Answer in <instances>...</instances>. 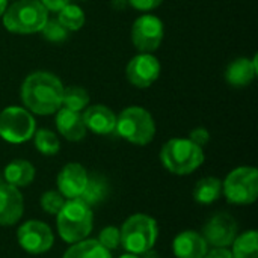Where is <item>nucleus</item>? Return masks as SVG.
Instances as JSON below:
<instances>
[{"label": "nucleus", "instance_id": "6", "mask_svg": "<svg viewBox=\"0 0 258 258\" xmlns=\"http://www.w3.org/2000/svg\"><path fill=\"white\" fill-rule=\"evenodd\" d=\"M115 132L130 144L144 147L154 139L156 124L147 109L141 106H130L116 116Z\"/></svg>", "mask_w": 258, "mask_h": 258}, {"label": "nucleus", "instance_id": "24", "mask_svg": "<svg viewBox=\"0 0 258 258\" xmlns=\"http://www.w3.org/2000/svg\"><path fill=\"white\" fill-rule=\"evenodd\" d=\"M57 20L60 21V24L68 30V32H74L83 27L85 24V14L82 11L80 6L68 3L65 8H62L57 12Z\"/></svg>", "mask_w": 258, "mask_h": 258}, {"label": "nucleus", "instance_id": "35", "mask_svg": "<svg viewBox=\"0 0 258 258\" xmlns=\"http://www.w3.org/2000/svg\"><path fill=\"white\" fill-rule=\"evenodd\" d=\"M6 8H8V0H0V17L5 14Z\"/></svg>", "mask_w": 258, "mask_h": 258}, {"label": "nucleus", "instance_id": "33", "mask_svg": "<svg viewBox=\"0 0 258 258\" xmlns=\"http://www.w3.org/2000/svg\"><path fill=\"white\" fill-rule=\"evenodd\" d=\"M204 258H233V254L228 248H213L206 252Z\"/></svg>", "mask_w": 258, "mask_h": 258}, {"label": "nucleus", "instance_id": "22", "mask_svg": "<svg viewBox=\"0 0 258 258\" xmlns=\"http://www.w3.org/2000/svg\"><path fill=\"white\" fill-rule=\"evenodd\" d=\"M222 195V181L216 177L201 178L194 189V200L200 204H213Z\"/></svg>", "mask_w": 258, "mask_h": 258}, {"label": "nucleus", "instance_id": "32", "mask_svg": "<svg viewBox=\"0 0 258 258\" xmlns=\"http://www.w3.org/2000/svg\"><path fill=\"white\" fill-rule=\"evenodd\" d=\"M39 2L47 9V12H59L68 3H71V0H39Z\"/></svg>", "mask_w": 258, "mask_h": 258}, {"label": "nucleus", "instance_id": "2", "mask_svg": "<svg viewBox=\"0 0 258 258\" xmlns=\"http://www.w3.org/2000/svg\"><path fill=\"white\" fill-rule=\"evenodd\" d=\"M94 216L91 207L80 198L67 200L60 212L56 215V225L60 239L67 243H77L92 231Z\"/></svg>", "mask_w": 258, "mask_h": 258}, {"label": "nucleus", "instance_id": "30", "mask_svg": "<svg viewBox=\"0 0 258 258\" xmlns=\"http://www.w3.org/2000/svg\"><path fill=\"white\" fill-rule=\"evenodd\" d=\"M189 141H192L194 144H197L198 147L203 148L204 145L209 144V141H210V133H209V130L204 128V127L194 128V130L190 132V135H189Z\"/></svg>", "mask_w": 258, "mask_h": 258}, {"label": "nucleus", "instance_id": "5", "mask_svg": "<svg viewBox=\"0 0 258 258\" xmlns=\"http://www.w3.org/2000/svg\"><path fill=\"white\" fill-rule=\"evenodd\" d=\"M159 234L157 222L144 213H138L130 216L121 227V245L130 254L141 255L156 245Z\"/></svg>", "mask_w": 258, "mask_h": 258}, {"label": "nucleus", "instance_id": "17", "mask_svg": "<svg viewBox=\"0 0 258 258\" xmlns=\"http://www.w3.org/2000/svg\"><path fill=\"white\" fill-rule=\"evenodd\" d=\"M209 243L197 231H183L172 242V251L177 258H204Z\"/></svg>", "mask_w": 258, "mask_h": 258}, {"label": "nucleus", "instance_id": "25", "mask_svg": "<svg viewBox=\"0 0 258 258\" xmlns=\"http://www.w3.org/2000/svg\"><path fill=\"white\" fill-rule=\"evenodd\" d=\"M89 104V94L86 89L80 86H68L63 88V97H62V106L76 112H80L82 109H86Z\"/></svg>", "mask_w": 258, "mask_h": 258}, {"label": "nucleus", "instance_id": "15", "mask_svg": "<svg viewBox=\"0 0 258 258\" xmlns=\"http://www.w3.org/2000/svg\"><path fill=\"white\" fill-rule=\"evenodd\" d=\"M85 127L89 128L95 135H110L115 132L116 125V115L107 106L94 104L86 107L82 113Z\"/></svg>", "mask_w": 258, "mask_h": 258}, {"label": "nucleus", "instance_id": "29", "mask_svg": "<svg viewBox=\"0 0 258 258\" xmlns=\"http://www.w3.org/2000/svg\"><path fill=\"white\" fill-rule=\"evenodd\" d=\"M107 251H113L121 245V236H119V230L115 227H106L101 230L98 239H97Z\"/></svg>", "mask_w": 258, "mask_h": 258}, {"label": "nucleus", "instance_id": "16", "mask_svg": "<svg viewBox=\"0 0 258 258\" xmlns=\"http://www.w3.org/2000/svg\"><path fill=\"white\" fill-rule=\"evenodd\" d=\"M56 127L57 132L70 142H79L86 136V127L80 112L60 107L56 115Z\"/></svg>", "mask_w": 258, "mask_h": 258}, {"label": "nucleus", "instance_id": "12", "mask_svg": "<svg viewBox=\"0 0 258 258\" xmlns=\"http://www.w3.org/2000/svg\"><path fill=\"white\" fill-rule=\"evenodd\" d=\"M125 76L133 86L148 88L160 76V62L151 53H141L132 57L125 68Z\"/></svg>", "mask_w": 258, "mask_h": 258}, {"label": "nucleus", "instance_id": "36", "mask_svg": "<svg viewBox=\"0 0 258 258\" xmlns=\"http://www.w3.org/2000/svg\"><path fill=\"white\" fill-rule=\"evenodd\" d=\"M119 258H139V255H136V254H124V255H121Z\"/></svg>", "mask_w": 258, "mask_h": 258}, {"label": "nucleus", "instance_id": "10", "mask_svg": "<svg viewBox=\"0 0 258 258\" xmlns=\"http://www.w3.org/2000/svg\"><path fill=\"white\" fill-rule=\"evenodd\" d=\"M20 246L29 254H44L51 249L54 243V236L51 228L42 221H27L17 233Z\"/></svg>", "mask_w": 258, "mask_h": 258}, {"label": "nucleus", "instance_id": "34", "mask_svg": "<svg viewBox=\"0 0 258 258\" xmlns=\"http://www.w3.org/2000/svg\"><path fill=\"white\" fill-rule=\"evenodd\" d=\"M141 255H142V258H159V254L156 251H153V249H150V251H147V252H144Z\"/></svg>", "mask_w": 258, "mask_h": 258}, {"label": "nucleus", "instance_id": "23", "mask_svg": "<svg viewBox=\"0 0 258 258\" xmlns=\"http://www.w3.org/2000/svg\"><path fill=\"white\" fill-rule=\"evenodd\" d=\"M233 258H258V234L257 231H246L234 239Z\"/></svg>", "mask_w": 258, "mask_h": 258}, {"label": "nucleus", "instance_id": "11", "mask_svg": "<svg viewBox=\"0 0 258 258\" xmlns=\"http://www.w3.org/2000/svg\"><path fill=\"white\" fill-rule=\"evenodd\" d=\"M207 243L215 248H228L237 237L236 219L225 212L213 215L204 225V236Z\"/></svg>", "mask_w": 258, "mask_h": 258}, {"label": "nucleus", "instance_id": "13", "mask_svg": "<svg viewBox=\"0 0 258 258\" xmlns=\"http://www.w3.org/2000/svg\"><path fill=\"white\" fill-rule=\"evenodd\" d=\"M23 210L24 201L18 187L0 183V225L11 227L17 224L23 216Z\"/></svg>", "mask_w": 258, "mask_h": 258}, {"label": "nucleus", "instance_id": "4", "mask_svg": "<svg viewBox=\"0 0 258 258\" xmlns=\"http://www.w3.org/2000/svg\"><path fill=\"white\" fill-rule=\"evenodd\" d=\"M160 160L169 172L187 175L204 163V151L189 139L175 138L163 145Z\"/></svg>", "mask_w": 258, "mask_h": 258}, {"label": "nucleus", "instance_id": "28", "mask_svg": "<svg viewBox=\"0 0 258 258\" xmlns=\"http://www.w3.org/2000/svg\"><path fill=\"white\" fill-rule=\"evenodd\" d=\"M65 201H67V198L59 190L57 192L56 190H48V192H45L41 197L39 204H41V207H42V210L45 213H48V215H57L60 212V209L63 207Z\"/></svg>", "mask_w": 258, "mask_h": 258}, {"label": "nucleus", "instance_id": "18", "mask_svg": "<svg viewBox=\"0 0 258 258\" xmlns=\"http://www.w3.org/2000/svg\"><path fill=\"white\" fill-rule=\"evenodd\" d=\"M257 71V56H254L252 59L239 57L228 65L225 71V80L233 88H245L252 83Z\"/></svg>", "mask_w": 258, "mask_h": 258}, {"label": "nucleus", "instance_id": "14", "mask_svg": "<svg viewBox=\"0 0 258 258\" xmlns=\"http://www.w3.org/2000/svg\"><path fill=\"white\" fill-rule=\"evenodd\" d=\"M88 171L80 163L65 165L57 175V189L67 200L80 198L88 183Z\"/></svg>", "mask_w": 258, "mask_h": 258}, {"label": "nucleus", "instance_id": "3", "mask_svg": "<svg viewBox=\"0 0 258 258\" xmlns=\"http://www.w3.org/2000/svg\"><path fill=\"white\" fill-rule=\"evenodd\" d=\"M3 17V26L11 33L30 35L41 32L48 12L39 0H17L6 8Z\"/></svg>", "mask_w": 258, "mask_h": 258}, {"label": "nucleus", "instance_id": "7", "mask_svg": "<svg viewBox=\"0 0 258 258\" xmlns=\"http://www.w3.org/2000/svg\"><path fill=\"white\" fill-rule=\"evenodd\" d=\"M222 194L230 204L248 206L258 197V171L252 166L233 169L222 183Z\"/></svg>", "mask_w": 258, "mask_h": 258}, {"label": "nucleus", "instance_id": "19", "mask_svg": "<svg viewBox=\"0 0 258 258\" xmlns=\"http://www.w3.org/2000/svg\"><path fill=\"white\" fill-rule=\"evenodd\" d=\"M3 178L8 184H12L15 187H24L30 184L35 178V168L30 162L17 159L8 163V166L3 171Z\"/></svg>", "mask_w": 258, "mask_h": 258}, {"label": "nucleus", "instance_id": "27", "mask_svg": "<svg viewBox=\"0 0 258 258\" xmlns=\"http://www.w3.org/2000/svg\"><path fill=\"white\" fill-rule=\"evenodd\" d=\"M42 32V36L47 39V41H51V42H62L68 38V30L60 24V21L57 18H47L44 27L41 29Z\"/></svg>", "mask_w": 258, "mask_h": 258}, {"label": "nucleus", "instance_id": "1", "mask_svg": "<svg viewBox=\"0 0 258 258\" xmlns=\"http://www.w3.org/2000/svg\"><path fill=\"white\" fill-rule=\"evenodd\" d=\"M63 85L51 73L36 71L27 76L21 85V100L36 115H51L62 107Z\"/></svg>", "mask_w": 258, "mask_h": 258}, {"label": "nucleus", "instance_id": "21", "mask_svg": "<svg viewBox=\"0 0 258 258\" xmlns=\"http://www.w3.org/2000/svg\"><path fill=\"white\" fill-rule=\"evenodd\" d=\"M107 194H109L107 180L100 174H91L88 175V183L85 186V190L80 195V200L86 203L89 207H92V206L103 203Z\"/></svg>", "mask_w": 258, "mask_h": 258}, {"label": "nucleus", "instance_id": "9", "mask_svg": "<svg viewBox=\"0 0 258 258\" xmlns=\"http://www.w3.org/2000/svg\"><path fill=\"white\" fill-rule=\"evenodd\" d=\"M163 23L156 15H141L135 20L132 27V41L142 53H151L159 48L163 41Z\"/></svg>", "mask_w": 258, "mask_h": 258}, {"label": "nucleus", "instance_id": "26", "mask_svg": "<svg viewBox=\"0 0 258 258\" xmlns=\"http://www.w3.org/2000/svg\"><path fill=\"white\" fill-rule=\"evenodd\" d=\"M35 147L36 150L44 154V156H54L59 148H60V142L57 139V136L48 130V128H41V130H35Z\"/></svg>", "mask_w": 258, "mask_h": 258}, {"label": "nucleus", "instance_id": "20", "mask_svg": "<svg viewBox=\"0 0 258 258\" xmlns=\"http://www.w3.org/2000/svg\"><path fill=\"white\" fill-rule=\"evenodd\" d=\"M62 258H112V254L97 239H83L73 243Z\"/></svg>", "mask_w": 258, "mask_h": 258}, {"label": "nucleus", "instance_id": "8", "mask_svg": "<svg viewBox=\"0 0 258 258\" xmlns=\"http://www.w3.org/2000/svg\"><path fill=\"white\" fill-rule=\"evenodd\" d=\"M36 130L32 113L18 106H9L0 112V138L9 144H23L29 141Z\"/></svg>", "mask_w": 258, "mask_h": 258}, {"label": "nucleus", "instance_id": "31", "mask_svg": "<svg viewBox=\"0 0 258 258\" xmlns=\"http://www.w3.org/2000/svg\"><path fill=\"white\" fill-rule=\"evenodd\" d=\"M125 2L138 11H151L160 6L163 0H125Z\"/></svg>", "mask_w": 258, "mask_h": 258}]
</instances>
